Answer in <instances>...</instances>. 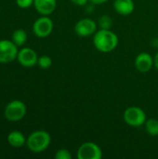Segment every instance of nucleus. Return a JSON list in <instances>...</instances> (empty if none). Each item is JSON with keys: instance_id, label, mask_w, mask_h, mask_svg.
<instances>
[{"instance_id": "nucleus-6", "label": "nucleus", "mask_w": 158, "mask_h": 159, "mask_svg": "<svg viewBox=\"0 0 158 159\" xmlns=\"http://www.w3.org/2000/svg\"><path fill=\"white\" fill-rule=\"evenodd\" d=\"M53 21L48 16H41L33 24V33L39 38H45L51 34L53 31Z\"/></svg>"}, {"instance_id": "nucleus-11", "label": "nucleus", "mask_w": 158, "mask_h": 159, "mask_svg": "<svg viewBox=\"0 0 158 159\" xmlns=\"http://www.w3.org/2000/svg\"><path fill=\"white\" fill-rule=\"evenodd\" d=\"M34 6L35 10L42 16L52 14L57 6V0H34Z\"/></svg>"}, {"instance_id": "nucleus-23", "label": "nucleus", "mask_w": 158, "mask_h": 159, "mask_svg": "<svg viewBox=\"0 0 158 159\" xmlns=\"http://www.w3.org/2000/svg\"><path fill=\"white\" fill-rule=\"evenodd\" d=\"M157 41H158V37H157Z\"/></svg>"}, {"instance_id": "nucleus-12", "label": "nucleus", "mask_w": 158, "mask_h": 159, "mask_svg": "<svg viewBox=\"0 0 158 159\" xmlns=\"http://www.w3.org/2000/svg\"><path fill=\"white\" fill-rule=\"evenodd\" d=\"M114 8L119 15L128 16L134 11L135 3L133 0H115Z\"/></svg>"}, {"instance_id": "nucleus-13", "label": "nucleus", "mask_w": 158, "mask_h": 159, "mask_svg": "<svg viewBox=\"0 0 158 159\" xmlns=\"http://www.w3.org/2000/svg\"><path fill=\"white\" fill-rule=\"evenodd\" d=\"M26 141L27 139L25 138L23 133H21L19 130L11 131L7 135V143L12 147H16V148L21 147L24 144H26Z\"/></svg>"}, {"instance_id": "nucleus-16", "label": "nucleus", "mask_w": 158, "mask_h": 159, "mask_svg": "<svg viewBox=\"0 0 158 159\" xmlns=\"http://www.w3.org/2000/svg\"><path fill=\"white\" fill-rule=\"evenodd\" d=\"M37 65L43 69V70H47L48 68L51 67L52 65V60L49 56H47V55H43V56H40L38 57V60H37Z\"/></svg>"}, {"instance_id": "nucleus-7", "label": "nucleus", "mask_w": 158, "mask_h": 159, "mask_svg": "<svg viewBox=\"0 0 158 159\" xmlns=\"http://www.w3.org/2000/svg\"><path fill=\"white\" fill-rule=\"evenodd\" d=\"M18 46L12 40L2 39L0 40V63H9L17 59Z\"/></svg>"}, {"instance_id": "nucleus-19", "label": "nucleus", "mask_w": 158, "mask_h": 159, "mask_svg": "<svg viewBox=\"0 0 158 159\" xmlns=\"http://www.w3.org/2000/svg\"><path fill=\"white\" fill-rule=\"evenodd\" d=\"M34 0H16V4L20 8H28L34 5Z\"/></svg>"}, {"instance_id": "nucleus-20", "label": "nucleus", "mask_w": 158, "mask_h": 159, "mask_svg": "<svg viewBox=\"0 0 158 159\" xmlns=\"http://www.w3.org/2000/svg\"><path fill=\"white\" fill-rule=\"evenodd\" d=\"M71 2L76 6L82 7V6H86L88 4V2H89L88 0H71Z\"/></svg>"}, {"instance_id": "nucleus-14", "label": "nucleus", "mask_w": 158, "mask_h": 159, "mask_svg": "<svg viewBox=\"0 0 158 159\" xmlns=\"http://www.w3.org/2000/svg\"><path fill=\"white\" fill-rule=\"evenodd\" d=\"M11 40L16 46L21 47L27 41V34L23 29H17L12 33Z\"/></svg>"}, {"instance_id": "nucleus-17", "label": "nucleus", "mask_w": 158, "mask_h": 159, "mask_svg": "<svg viewBox=\"0 0 158 159\" xmlns=\"http://www.w3.org/2000/svg\"><path fill=\"white\" fill-rule=\"evenodd\" d=\"M112 25H113V20L110 16L103 15L99 19L98 26L100 27V29H111Z\"/></svg>"}, {"instance_id": "nucleus-18", "label": "nucleus", "mask_w": 158, "mask_h": 159, "mask_svg": "<svg viewBox=\"0 0 158 159\" xmlns=\"http://www.w3.org/2000/svg\"><path fill=\"white\" fill-rule=\"evenodd\" d=\"M54 157H55V159H72L73 156H72V154H71V152L69 150L61 148V149H59L56 152Z\"/></svg>"}, {"instance_id": "nucleus-1", "label": "nucleus", "mask_w": 158, "mask_h": 159, "mask_svg": "<svg viewBox=\"0 0 158 159\" xmlns=\"http://www.w3.org/2000/svg\"><path fill=\"white\" fill-rule=\"evenodd\" d=\"M118 36L111 29H100L93 34V45L97 50L109 53L118 46Z\"/></svg>"}, {"instance_id": "nucleus-10", "label": "nucleus", "mask_w": 158, "mask_h": 159, "mask_svg": "<svg viewBox=\"0 0 158 159\" xmlns=\"http://www.w3.org/2000/svg\"><path fill=\"white\" fill-rule=\"evenodd\" d=\"M134 65L140 73H148L154 66V57L148 52H141L136 56Z\"/></svg>"}, {"instance_id": "nucleus-21", "label": "nucleus", "mask_w": 158, "mask_h": 159, "mask_svg": "<svg viewBox=\"0 0 158 159\" xmlns=\"http://www.w3.org/2000/svg\"><path fill=\"white\" fill-rule=\"evenodd\" d=\"M92 5H102L108 0H88Z\"/></svg>"}, {"instance_id": "nucleus-8", "label": "nucleus", "mask_w": 158, "mask_h": 159, "mask_svg": "<svg viewBox=\"0 0 158 159\" xmlns=\"http://www.w3.org/2000/svg\"><path fill=\"white\" fill-rule=\"evenodd\" d=\"M98 29V23L88 18L79 20L74 25V33L81 37H88L93 35Z\"/></svg>"}, {"instance_id": "nucleus-2", "label": "nucleus", "mask_w": 158, "mask_h": 159, "mask_svg": "<svg viewBox=\"0 0 158 159\" xmlns=\"http://www.w3.org/2000/svg\"><path fill=\"white\" fill-rule=\"evenodd\" d=\"M51 143V137L46 130H36L31 133L26 141V145L30 151L35 154L46 151Z\"/></svg>"}, {"instance_id": "nucleus-3", "label": "nucleus", "mask_w": 158, "mask_h": 159, "mask_svg": "<svg viewBox=\"0 0 158 159\" xmlns=\"http://www.w3.org/2000/svg\"><path fill=\"white\" fill-rule=\"evenodd\" d=\"M27 112L26 105L20 100L11 101L7 104L4 110V116L10 122H17L21 120Z\"/></svg>"}, {"instance_id": "nucleus-9", "label": "nucleus", "mask_w": 158, "mask_h": 159, "mask_svg": "<svg viewBox=\"0 0 158 159\" xmlns=\"http://www.w3.org/2000/svg\"><path fill=\"white\" fill-rule=\"evenodd\" d=\"M17 60L21 66L29 68L37 64L38 56L33 48H22L18 52Z\"/></svg>"}, {"instance_id": "nucleus-4", "label": "nucleus", "mask_w": 158, "mask_h": 159, "mask_svg": "<svg viewBox=\"0 0 158 159\" xmlns=\"http://www.w3.org/2000/svg\"><path fill=\"white\" fill-rule=\"evenodd\" d=\"M123 119L127 125L139 128L144 125L146 121V114L141 107L129 106L124 111Z\"/></svg>"}, {"instance_id": "nucleus-15", "label": "nucleus", "mask_w": 158, "mask_h": 159, "mask_svg": "<svg viewBox=\"0 0 158 159\" xmlns=\"http://www.w3.org/2000/svg\"><path fill=\"white\" fill-rule=\"evenodd\" d=\"M145 130L148 135L152 137L158 136V119L156 118H150L146 119L144 123Z\"/></svg>"}, {"instance_id": "nucleus-22", "label": "nucleus", "mask_w": 158, "mask_h": 159, "mask_svg": "<svg viewBox=\"0 0 158 159\" xmlns=\"http://www.w3.org/2000/svg\"><path fill=\"white\" fill-rule=\"evenodd\" d=\"M154 66L158 70V51L154 57Z\"/></svg>"}, {"instance_id": "nucleus-5", "label": "nucleus", "mask_w": 158, "mask_h": 159, "mask_svg": "<svg viewBox=\"0 0 158 159\" xmlns=\"http://www.w3.org/2000/svg\"><path fill=\"white\" fill-rule=\"evenodd\" d=\"M76 157L78 159H102V151L97 143L86 142L78 147Z\"/></svg>"}]
</instances>
